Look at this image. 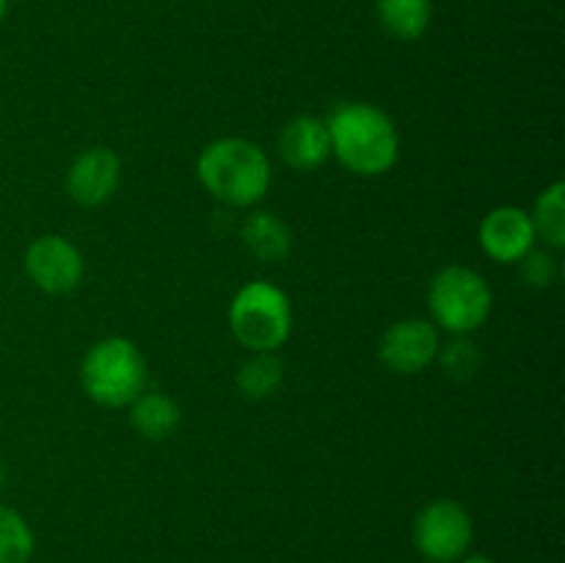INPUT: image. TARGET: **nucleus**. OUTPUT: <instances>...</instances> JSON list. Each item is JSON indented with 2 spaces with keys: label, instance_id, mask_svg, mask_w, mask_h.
I'll use <instances>...</instances> for the list:
<instances>
[{
  "label": "nucleus",
  "instance_id": "1",
  "mask_svg": "<svg viewBox=\"0 0 565 563\" xmlns=\"http://www.w3.org/2000/svg\"><path fill=\"white\" fill-rule=\"evenodd\" d=\"M331 155L359 177H381L392 171L401 155V136L390 114L370 103H340L329 121Z\"/></svg>",
  "mask_w": 565,
  "mask_h": 563
},
{
  "label": "nucleus",
  "instance_id": "2",
  "mask_svg": "<svg viewBox=\"0 0 565 563\" xmlns=\"http://www.w3.org/2000/svg\"><path fill=\"white\" fill-rule=\"evenodd\" d=\"M204 191L226 208H254L270 188V160L248 138H218L196 160Z\"/></svg>",
  "mask_w": 565,
  "mask_h": 563
},
{
  "label": "nucleus",
  "instance_id": "3",
  "mask_svg": "<svg viewBox=\"0 0 565 563\" xmlns=\"http://www.w3.org/2000/svg\"><path fill=\"white\" fill-rule=\"evenodd\" d=\"M81 384L99 406H130L147 386V359L136 342L125 337H105L83 357Z\"/></svg>",
  "mask_w": 565,
  "mask_h": 563
},
{
  "label": "nucleus",
  "instance_id": "4",
  "mask_svg": "<svg viewBox=\"0 0 565 563\" xmlns=\"http://www.w3.org/2000/svg\"><path fill=\"white\" fill-rule=\"evenodd\" d=\"M230 329L235 340L252 353H276L290 340V298L270 282H248L230 304Z\"/></svg>",
  "mask_w": 565,
  "mask_h": 563
},
{
  "label": "nucleus",
  "instance_id": "5",
  "mask_svg": "<svg viewBox=\"0 0 565 563\" xmlns=\"http://www.w3.org/2000/svg\"><path fill=\"white\" fill-rule=\"evenodd\" d=\"M491 304H494V296H491L489 282L467 265H447L430 279V315L436 326L450 334L467 337L478 331L489 320Z\"/></svg>",
  "mask_w": 565,
  "mask_h": 563
},
{
  "label": "nucleus",
  "instance_id": "6",
  "mask_svg": "<svg viewBox=\"0 0 565 563\" xmlns=\"http://www.w3.org/2000/svg\"><path fill=\"white\" fill-rule=\"evenodd\" d=\"M414 546L428 563H456L469 555L475 522L456 500H434L417 513L412 528Z\"/></svg>",
  "mask_w": 565,
  "mask_h": 563
},
{
  "label": "nucleus",
  "instance_id": "7",
  "mask_svg": "<svg viewBox=\"0 0 565 563\" xmlns=\"http://www.w3.org/2000/svg\"><path fill=\"white\" fill-rule=\"evenodd\" d=\"M25 274L42 293L64 296L83 282V257L66 237L42 235L25 248Z\"/></svg>",
  "mask_w": 565,
  "mask_h": 563
},
{
  "label": "nucleus",
  "instance_id": "8",
  "mask_svg": "<svg viewBox=\"0 0 565 563\" xmlns=\"http://www.w3.org/2000/svg\"><path fill=\"white\" fill-rule=\"evenodd\" d=\"M439 331L430 320L403 318L384 331L379 346V359L392 373H423L439 353Z\"/></svg>",
  "mask_w": 565,
  "mask_h": 563
},
{
  "label": "nucleus",
  "instance_id": "9",
  "mask_svg": "<svg viewBox=\"0 0 565 563\" xmlns=\"http://www.w3.org/2000/svg\"><path fill=\"white\" fill-rule=\"evenodd\" d=\"M119 180V155L108 147H92L72 160L70 171H66V193L81 208H99L114 196Z\"/></svg>",
  "mask_w": 565,
  "mask_h": 563
},
{
  "label": "nucleus",
  "instance_id": "10",
  "mask_svg": "<svg viewBox=\"0 0 565 563\" xmlns=\"http://www.w3.org/2000/svg\"><path fill=\"white\" fill-rule=\"evenodd\" d=\"M478 237L483 252L502 265H516L539 241L530 213L513 208V204H502V208L486 213V219L480 221Z\"/></svg>",
  "mask_w": 565,
  "mask_h": 563
},
{
  "label": "nucleus",
  "instance_id": "11",
  "mask_svg": "<svg viewBox=\"0 0 565 563\" xmlns=\"http://www.w3.org/2000/svg\"><path fill=\"white\" fill-rule=\"evenodd\" d=\"M279 158L290 166L292 171H315L331 158L329 127L318 116H292L279 132Z\"/></svg>",
  "mask_w": 565,
  "mask_h": 563
},
{
  "label": "nucleus",
  "instance_id": "12",
  "mask_svg": "<svg viewBox=\"0 0 565 563\" xmlns=\"http://www.w3.org/2000/svg\"><path fill=\"white\" fill-rule=\"evenodd\" d=\"M243 246L263 263H281L287 254L292 252V232L279 215L268 213V210H257V213L246 215L241 226Z\"/></svg>",
  "mask_w": 565,
  "mask_h": 563
},
{
  "label": "nucleus",
  "instance_id": "13",
  "mask_svg": "<svg viewBox=\"0 0 565 563\" xmlns=\"http://www.w3.org/2000/svg\"><path fill=\"white\" fill-rule=\"evenodd\" d=\"M130 423L138 436L149 442H163L177 434L182 423V412L177 401H171L163 392H141L130 403Z\"/></svg>",
  "mask_w": 565,
  "mask_h": 563
},
{
  "label": "nucleus",
  "instance_id": "14",
  "mask_svg": "<svg viewBox=\"0 0 565 563\" xmlns=\"http://www.w3.org/2000/svg\"><path fill=\"white\" fill-rule=\"evenodd\" d=\"M381 28L401 42H417L434 22V0H375Z\"/></svg>",
  "mask_w": 565,
  "mask_h": 563
},
{
  "label": "nucleus",
  "instance_id": "15",
  "mask_svg": "<svg viewBox=\"0 0 565 563\" xmlns=\"http://www.w3.org/2000/svg\"><path fill=\"white\" fill-rule=\"evenodd\" d=\"M281 379H285V364L276 353H252L237 370L235 384L248 401H265L279 390Z\"/></svg>",
  "mask_w": 565,
  "mask_h": 563
},
{
  "label": "nucleus",
  "instance_id": "16",
  "mask_svg": "<svg viewBox=\"0 0 565 563\" xmlns=\"http://www.w3.org/2000/svg\"><path fill=\"white\" fill-rule=\"evenodd\" d=\"M530 221H533L535 237H541L546 248L557 252V248L565 246V182H552L535 199Z\"/></svg>",
  "mask_w": 565,
  "mask_h": 563
},
{
  "label": "nucleus",
  "instance_id": "17",
  "mask_svg": "<svg viewBox=\"0 0 565 563\" xmlns=\"http://www.w3.org/2000/svg\"><path fill=\"white\" fill-rule=\"evenodd\" d=\"M36 535L20 511L0 506V563H31Z\"/></svg>",
  "mask_w": 565,
  "mask_h": 563
},
{
  "label": "nucleus",
  "instance_id": "18",
  "mask_svg": "<svg viewBox=\"0 0 565 563\" xmlns=\"http://www.w3.org/2000/svg\"><path fill=\"white\" fill-rule=\"evenodd\" d=\"M439 362L445 368V373L456 381H467L478 373L480 368V351L475 342H469L467 337H456L452 342H447L445 348H439Z\"/></svg>",
  "mask_w": 565,
  "mask_h": 563
},
{
  "label": "nucleus",
  "instance_id": "19",
  "mask_svg": "<svg viewBox=\"0 0 565 563\" xmlns=\"http://www.w3.org/2000/svg\"><path fill=\"white\" fill-rule=\"evenodd\" d=\"M519 276L524 279V285H530L533 290H546V287L555 285L557 279V259L550 248H530L522 259H519Z\"/></svg>",
  "mask_w": 565,
  "mask_h": 563
},
{
  "label": "nucleus",
  "instance_id": "20",
  "mask_svg": "<svg viewBox=\"0 0 565 563\" xmlns=\"http://www.w3.org/2000/svg\"><path fill=\"white\" fill-rule=\"evenodd\" d=\"M456 563H494V561H491L489 555H463L461 561H456Z\"/></svg>",
  "mask_w": 565,
  "mask_h": 563
},
{
  "label": "nucleus",
  "instance_id": "21",
  "mask_svg": "<svg viewBox=\"0 0 565 563\" xmlns=\"http://www.w3.org/2000/svg\"><path fill=\"white\" fill-rule=\"evenodd\" d=\"M6 14H9V0H0V22L6 20Z\"/></svg>",
  "mask_w": 565,
  "mask_h": 563
},
{
  "label": "nucleus",
  "instance_id": "22",
  "mask_svg": "<svg viewBox=\"0 0 565 563\" xmlns=\"http://www.w3.org/2000/svg\"><path fill=\"white\" fill-rule=\"evenodd\" d=\"M3 486H6V464L0 461V491H3Z\"/></svg>",
  "mask_w": 565,
  "mask_h": 563
}]
</instances>
